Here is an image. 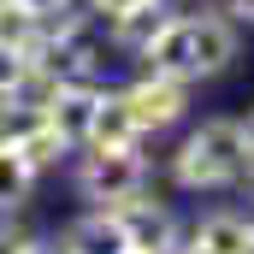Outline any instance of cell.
<instances>
[{
    "label": "cell",
    "instance_id": "cell-10",
    "mask_svg": "<svg viewBox=\"0 0 254 254\" xmlns=\"http://www.w3.org/2000/svg\"><path fill=\"white\" fill-rule=\"evenodd\" d=\"M6 142H12V148H18V154L30 160V172H48V166H60L65 154H71V142H65V136H60L54 125H48L42 113H36V119H24V125L12 130Z\"/></svg>",
    "mask_w": 254,
    "mask_h": 254
},
{
    "label": "cell",
    "instance_id": "cell-3",
    "mask_svg": "<svg viewBox=\"0 0 254 254\" xmlns=\"http://www.w3.org/2000/svg\"><path fill=\"white\" fill-rule=\"evenodd\" d=\"M113 213H119V225H125V249L130 254H172L178 249V219H172L160 201L136 195L125 207H113Z\"/></svg>",
    "mask_w": 254,
    "mask_h": 254
},
{
    "label": "cell",
    "instance_id": "cell-8",
    "mask_svg": "<svg viewBox=\"0 0 254 254\" xmlns=\"http://www.w3.org/2000/svg\"><path fill=\"white\" fill-rule=\"evenodd\" d=\"M166 24H172V6H166V0H136L130 12L113 18V42H119L125 54H148Z\"/></svg>",
    "mask_w": 254,
    "mask_h": 254
},
{
    "label": "cell",
    "instance_id": "cell-17",
    "mask_svg": "<svg viewBox=\"0 0 254 254\" xmlns=\"http://www.w3.org/2000/svg\"><path fill=\"white\" fill-rule=\"evenodd\" d=\"M24 243H30V237H18L12 225H0V254H24Z\"/></svg>",
    "mask_w": 254,
    "mask_h": 254
},
{
    "label": "cell",
    "instance_id": "cell-12",
    "mask_svg": "<svg viewBox=\"0 0 254 254\" xmlns=\"http://www.w3.org/2000/svg\"><path fill=\"white\" fill-rule=\"evenodd\" d=\"M195 243L213 249V254H249L254 249V219H243V213H207L195 225Z\"/></svg>",
    "mask_w": 254,
    "mask_h": 254
},
{
    "label": "cell",
    "instance_id": "cell-22",
    "mask_svg": "<svg viewBox=\"0 0 254 254\" xmlns=\"http://www.w3.org/2000/svg\"><path fill=\"white\" fill-rule=\"evenodd\" d=\"M249 254H254V249H249Z\"/></svg>",
    "mask_w": 254,
    "mask_h": 254
},
{
    "label": "cell",
    "instance_id": "cell-15",
    "mask_svg": "<svg viewBox=\"0 0 254 254\" xmlns=\"http://www.w3.org/2000/svg\"><path fill=\"white\" fill-rule=\"evenodd\" d=\"M12 6H18V12H30L36 24H54V18L71 12V0H12Z\"/></svg>",
    "mask_w": 254,
    "mask_h": 254
},
{
    "label": "cell",
    "instance_id": "cell-9",
    "mask_svg": "<svg viewBox=\"0 0 254 254\" xmlns=\"http://www.w3.org/2000/svg\"><path fill=\"white\" fill-rule=\"evenodd\" d=\"M136 119H130L125 95H107L101 89V101H95V119H89V136H83V148H136Z\"/></svg>",
    "mask_w": 254,
    "mask_h": 254
},
{
    "label": "cell",
    "instance_id": "cell-21",
    "mask_svg": "<svg viewBox=\"0 0 254 254\" xmlns=\"http://www.w3.org/2000/svg\"><path fill=\"white\" fill-rule=\"evenodd\" d=\"M172 254H213V249H201V243H190V249H172Z\"/></svg>",
    "mask_w": 254,
    "mask_h": 254
},
{
    "label": "cell",
    "instance_id": "cell-13",
    "mask_svg": "<svg viewBox=\"0 0 254 254\" xmlns=\"http://www.w3.org/2000/svg\"><path fill=\"white\" fill-rule=\"evenodd\" d=\"M30 184H36L30 160H24L12 142H0V213H18V207L30 201Z\"/></svg>",
    "mask_w": 254,
    "mask_h": 254
},
{
    "label": "cell",
    "instance_id": "cell-19",
    "mask_svg": "<svg viewBox=\"0 0 254 254\" xmlns=\"http://www.w3.org/2000/svg\"><path fill=\"white\" fill-rule=\"evenodd\" d=\"M24 254H65V243H24Z\"/></svg>",
    "mask_w": 254,
    "mask_h": 254
},
{
    "label": "cell",
    "instance_id": "cell-6",
    "mask_svg": "<svg viewBox=\"0 0 254 254\" xmlns=\"http://www.w3.org/2000/svg\"><path fill=\"white\" fill-rule=\"evenodd\" d=\"M95 101H101V89H95V83H60L42 119L60 130L71 148H83V136H89V119H95Z\"/></svg>",
    "mask_w": 254,
    "mask_h": 254
},
{
    "label": "cell",
    "instance_id": "cell-7",
    "mask_svg": "<svg viewBox=\"0 0 254 254\" xmlns=\"http://www.w3.org/2000/svg\"><path fill=\"white\" fill-rule=\"evenodd\" d=\"M60 243H65V254H125V225H119L113 207H95V213H83L65 231Z\"/></svg>",
    "mask_w": 254,
    "mask_h": 254
},
{
    "label": "cell",
    "instance_id": "cell-14",
    "mask_svg": "<svg viewBox=\"0 0 254 254\" xmlns=\"http://www.w3.org/2000/svg\"><path fill=\"white\" fill-rule=\"evenodd\" d=\"M0 48H12V54H42V24L30 18V12H18L12 0H0Z\"/></svg>",
    "mask_w": 254,
    "mask_h": 254
},
{
    "label": "cell",
    "instance_id": "cell-4",
    "mask_svg": "<svg viewBox=\"0 0 254 254\" xmlns=\"http://www.w3.org/2000/svg\"><path fill=\"white\" fill-rule=\"evenodd\" d=\"M125 107H130V119H136V130H166V125L184 119V83L148 71L142 83H130V89H125Z\"/></svg>",
    "mask_w": 254,
    "mask_h": 254
},
{
    "label": "cell",
    "instance_id": "cell-16",
    "mask_svg": "<svg viewBox=\"0 0 254 254\" xmlns=\"http://www.w3.org/2000/svg\"><path fill=\"white\" fill-rule=\"evenodd\" d=\"M237 136H243V166L254 172V113L243 119V125H237Z\"/></svg>",
    "mask_w": 254,
    "mask_h": 254
},
{
    "label": "cell",
    "instance_id": "cell-1",
    "mask_svg": "<svg viewBox=\"0 0 254 254\" xmlns=\"http://www.w3.org/2000/svg\"><path fill=\"white\" fill-rule=\"evenodd\" d=\"M172 178L184 190H225L231 178H243V136L231 119H207L172 160Z\"/></svg>",
    "mask_w": 254,
    "mask_h": 254
},
{
    "label": "cell",
    "instance_id": "cell-18",
    "mask_svg": "<svg viewBox=\"0 0 254 254\" xmlns=\"http://www.w3.org/2000/svg\"><path fill=\"white\" fill-rule=\"evenodd\" d=\"M89 6H95L101 18H119V12H130V6H136V0H89Z\"/></svg>",
    "mask_w": 254,
    "mask_h": 254
},
{
    "label": "cell",
    "instance_id": "cell-2",
    "mask_svg": "<svg viewBox=\"0 0 254 254\" xmlns=\"http://www.w3.org/2000/svg\"><path fill=\"white\" fill-rule=\"evenodd\" d=\"M77 190L95 207H125V201H136L148 190V166H142L136 148H89L83 172H77Z\"/></svg>",
    "mask_w": 254,
    "mask_h": 254
},
{
    "label": "cell",
    "instance_id": "cell-20",
    "mask_svg": "<svg viewBox=\"0 0 254 254\" xmlns=\"http://www.w3.org/2000/svg\"><path fill=\"white\" fill-rule=\"evenodd\" d=\"M225 12H237V18H254V0H225Z\"/></svg>",
    "mask_w": 254,
    "mask_h": 254
},
{
    "label": "cell",
    "instance_id": "cell-11",
    "mask_svg": "<svg viewBox=\"0 0 254 254\" xmlns=\"http://www.w3.org/2000/svg\"><path fill=\"white\" fill-rule=\"evenodd\" d=\"M142 60L154 65L160 77H178V83H190V77H195V65H190V18H172V24L154 36V48H148Z\"/></svg>",
    "mask_w": 254,
    "mask_h": 254
},
{
    "label": "cell",
    "instance_id": "cell-5",
    "mask_svg": "<svg viewBox=\"0 0 254 254\" xmlns=\"http://www.w3.org/2000/svg\"><path fill=\"white\" fill-rule=\"evenodd\" d=\"M237 60V24L231 18H190V65L195 77H219Z\"/></svg>",
    "mask_w": 254,
    "mask_h": 254
}]
</instances>
